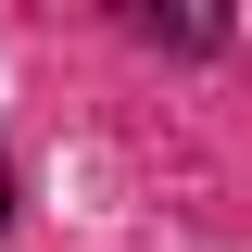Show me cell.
Wrapping results in <instances>:
<instances>
[{"label": "cell", "mask_w": 252, "mask_h": 252, "mask_svg": "<svg viewBox=\"0 0 252 252\" xmlns=\"http://www.w3.org/2000/svg\"><path fill=\"white\" fill-rule=\"evenodd\" d=\"M126 26L152 38V51H215V38H227V26H215V13H126Z\"/></svg>", "instance_id": "6da1fadb"}, {"label": "cell", "mask_w": 252, "mask_h": 252, "mask_svg": "<svg viewBox=\"0 0 252 252\" xmlns=\"http://www.w3.org/2000/svg\"><path fill=\"white\" fill-rule=\"evenodd\" d=\"M0 227H13V152H0Z\"/></svg>", "instance_id": "7a4b0ae2"}]
</instances>
